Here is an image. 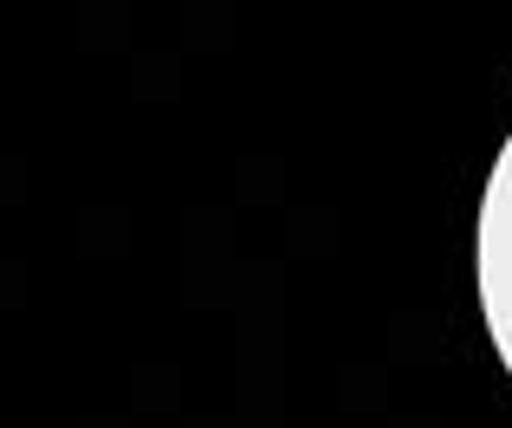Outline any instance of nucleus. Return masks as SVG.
Wrapping results in <instances>:
<instances>
[{"label": "nucleus", "mask_w": 512, "mask_h": 428, "mask_svg": "<svg viewBox=\"0 0 512 428\" xmlns=\"http://www.w3.org/2000/svg\"><path fill=\"white\" fill-rule=\"evenodd\" d=\"M474 299L487 318V338L512 377V137L493 156V176L480 189V221H474Z\"/></svg>", "instance_id": "f257e3e1"}]
</instances>
